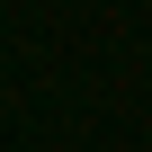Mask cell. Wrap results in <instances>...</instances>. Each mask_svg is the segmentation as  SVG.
Returning <instances> with one entry per match:
<instances>
[]
</instances>
